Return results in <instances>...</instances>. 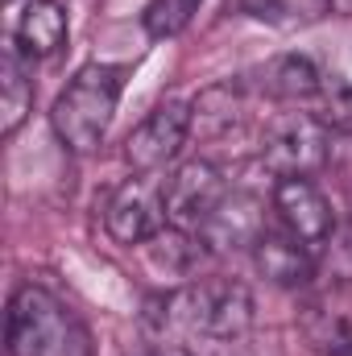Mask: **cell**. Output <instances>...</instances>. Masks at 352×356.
<instances>
[{"mask_svg": "<svg viewBox=\"0 0 352 356\" xmlns=\"http://www.w3.org/2000/svg\"><path fill=\"white\" fill-rule=\"evenodd\" d=\"M332 158V129L315 112H286L269 120L262 162L273 178H311Z\"/></svg>", "mask_w": 352, "mask_h": 356, "instance_id": "277c9868", "label": "cell"}, {"mask_svg": "<svg viewBox=\"0 0 352 356\" xmlns=\"http://www.w3.org/2000/svg\"><path fill=\"white\" fill-rule=\"evenodd\" d=\"M186 137H191V104L170 95L125 137V162L133 166V175H158L178 158Z\"/></svg>", "mask_w": 352, "mask_h": 356, "instance_id": "8992f818", "label": "cell"}, {"mask_svg": "<svg viewBox=\"0 0 352 356\" xmlns=\"http://www.w3.org/2000/svg\"><path fill=\"white\" fill-rule=\"evenodd\" d=\"M125 75H129V67H120V63H88L58 91V99L50 108V124L71 154H95L104 145L108 124L120 104V91H125Z\"/></svg>", "mask_w": 352, "mask_h": 356, "instance_id": "3957f363", "label": "cell"}, {"mask_svg": "<svg viewBox=\"0 0 352 356\" xmlns=\"http://www.w3.org/2000/svg\"><path fill=\"white\" fill-rule=\"evenodd\" d=\"M199 4L203 0H150L145 13H141V25H145L150 38H175L195 21Z\"/></svg>", "mask_w": 352, "mask_h": 356, "instance_id": "ac0fdd59", "label": "cell"}, {"mask_svg": "<svg viewBox=\"0 0 352 356\" xmlns=\"http://www.w3.org/2000/svg\"><path fill=\"white\" fill-rule=\"evenodd\" d=\"M170 224L166 216V191L154 175H133L125 178L108 203H104V228L116 245H145L150 236H158Z\"/></svg>", "mask_w": 352, "mask_h": 356, "instance_id": "5b68a950", "label": "cell"}, {"mask_svg": "<svg viewBox=\"0 0 352 356\" xmlns=\"http://www.w3.org/2000/svg\"><path fill=\"white\" fill-rule=\"evenodd\" d=\"M319 273L352 282V224H336L328 245L319 249Z\"/></svg>", "mask_w": 352, "mask_h": 356, "instance_id": "d6986e66", "label": "cell"}, {"mask_svg": "<svg viewBox=\"0 0 352 356\" xmlns=\"http://www.w3.org/2000/svg\"><path fill=\"white\" fill-rule=\"evenodd\" d=\"M150 327L158 340L182 348H237L253 332V294L232 277L186 282L170 294L154 298Z\"/></svg>", "mask_w": 352, "mask_h": 356, "instance_id": "6da1fadb", "label": "cell"}, {"mask_svg": "<svg viewBox=\"0 0 352 356\" xmlns=\"http://www.w3.org/2000/svg\"><path fill=\"white\" fill-rule=\"evenodd\" d=\"M245 112V88L241 83H216L191 104V133L199 137H224L241 124Z\"/></svg>", "mask_w": 352, "mask_h": 356, "instance_id": "5bb4252c", "label": "cell"}, {"mask_svg": "<svg viewBox=\"0 0 352 356\" xmlns=\"http://www.w3.org/2000/svg\"><path fill=\"white\" fill-rule=\"evenodd\" d=\"M265 232H269V224H265L262 199L249 191H228L195 236L203 241L207 253H245V249L253 253Z\"/></svg>", "mask_w": 352, "mask_h": 356, "instance_id": "ba28073f", "label": "cell"}, {"mask_svg": "<svg viewBox=\"0 0 352 356\" xmlns=\"http://www.w3.org/2000/svg\"><path fill=\"white\" fill-rule=\"evenodd\" d=\"M257 88H262V95L278 99V104H298V99L319 95L323 75L307 54H278L257 71Z\"/></svg>", "mask_w": 352, "mask_h": 356, "instance_id": "7c38bea8", "label": "cell"}, {"mask_svg": "<svg viewBox=\"0 0 352 356\" xmlns=\"http://www.w3.org/2000/svg\"><path fill=\"white\" fill-rule=\"evenodd\" d=\"M273 211H278L282 228L315 253L328 245V236L336 228L332 203L323 199V191L311 178H278L273 182Z\"/></svg>", "mask_w": 352, "mask_h": 356, "instance_id": "9c48e42d", "label": "cell"}, {"mask_svg": "<svg viewBox=\"0 0 352 356\" xmlns=\"http://www.w3.org/2000/svg\"><path fill=\"white\" fill-rule=\"evenodd\" d=\"M67 42V8L58 0H29L25 13L17 17V29H13V46L38 63V58H50L58 54Z\"/></svg>", "mask_w": 352, "mask_h": 356, "instance_id": "8fae6325", "label": "cell"}, {"mask_svg": "<svg viewBox=\"0 0 352 356\" xmlns=\"http://www.w3.org/2000/svg\"><path fill=\"white\" fill-rule=\"evenodd\" d=\"M162 191H166V216H170V224L186 228V232H199L203 220L228 195V182H224V175L207 158H195V162H182L170 178H162Z\"/></svg>", "mask_w": 352, "mask_h": 356, "instance_id": "52a82bcc", "label": "cell"}, {"mask_svg": "<svg viewBox=\"0 0 352 356\" xmlns=\"http://www.w3.org/2000/svg\"><path fill=\"white\" fill-rule=\"evenodd\" d=\"M4 4H17V0H4Z\"/></svg>", "mask_w": 352, "mask_h": 356, "instance_id": "44dd1931", "label": "cell"}, {"mask_svg": "<svg viewBox=\"0 0 352 356\" xmlns=\"http://www.w3.org/2000/svg\"><path fill=\"white\" fill-rule=\"evenodd\" d=\"M303 332L311 340V348L323 356H352V319L340 311H323L311 307V315L303 319Z\"/></svg>", "mask_w": 352, "mask_h": 356, "instance_id": "e0dca14e", "label": "cell"}, {"mask_svg": "<svg viewBox=\"0 0 352 356\" xmlns=\"http://www.w3.org/2000/svg\"><path fill=\"white\" fill-rule=\"evenodd\" d=\"M145 253H150L154 266L166 269V273H191L195 261H199V253H203V241H199L195 232H186V228L166 224L158 236L145 241Z\"/></svg>", "mask_w": 352, "mask_h": 356, "instance_id": "2e32d148", "label": "cell"}, {"mask_svg": "<svg viewBox=\"0 0 352 356\" xmlns=\"http://www.w3.org/2000/svg\"><path fill=\"white\" fill-rule=\"evenodd\" d=\"M33 108V75H29V58L8 46L4 58H0V133L13 137L25 116Z\"/></svg>", "mask_w": 352, "mask_h": 356, "instance_id": "4fadbf2b", "label": "cell"}, {"mask_svg": "<svg viewBox=\"0 0 352 356\" xmlns=\"http://www.w3.org/2000/svg\"><path fill=\"white\" fill-rule=\"evenodd\" d=\"M323 120H328V129H332V133L352 137V88H336L332 95H328Z\"/></svg>", "mask_w": 352, "mask_h": 356, "instance_id": "ffe728a7", "label": "cell"}, {"mask_svg": "<svg viewBox=\"0 0 352 356\" xmlns=\"http://www.w3.org/2000/svg\"><path fill=\"white\" fill-rule=\"evenodd\" d=\"M253 261L262 269L265 282L273 286H307L311 277H319V253L307 249L298 236H290L286 228L282 232H265L253 249Z\"/></svg>", "mask_w": 352, "mask_h": 356, "instance_id": "30bf717a", "label": "cell"}, {"mask_svg": "<svg viewBox=\"0 0 352 356\" xmlns=\"http://www.w3.org/2000/svg\"><path fill=\"white\" fill-rule=\"evenodd\" d=\"M241 13L269 29H307L332 13V0H237Z\"/></svg>", "mask_w": 352, "mask_h": 356, "instance_id": "9a60e30c", "label": "cell"}, {"mask_svg": "<svg viewBox=\"0 0 352 356\" xmlns=\"http://www.w3.org/2000/svg\"><path fill=\"white\" fill-rule=\"evenodd\" d=\"M4 340L8 356H91V336L79 315L38 282L13 290Z\"/></svg>", "mask_w": 352, "mask_h": 356, "instance_id": "7a4b0ae2", "label": "cell"}]
</instances>
